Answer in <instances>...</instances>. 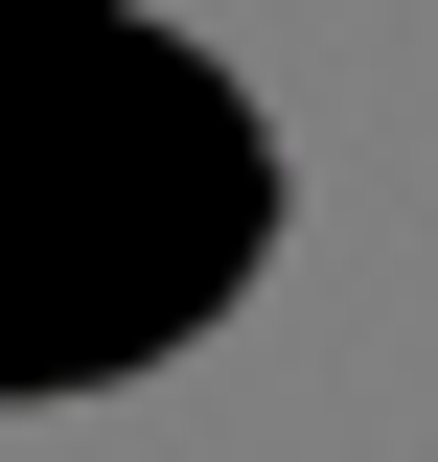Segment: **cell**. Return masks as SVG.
I'll return each mask as SVG.
<instances>
[{
  "label": "cell",
  "mask_w": 438,
  "mask_h": 462,
  "mask_svg": "<svg viewBox=\"0 0 438 462\" xmlns=\"http://www.w3.org/2000/svg\"><path fill=\"white\" fill-rule=\"evenodd\" d=\"M277 254V139L208 47L115 0H0V393H93L231 324Z\"/></svg>",
  "instance_id": "cell-1"
}]
</instances>
